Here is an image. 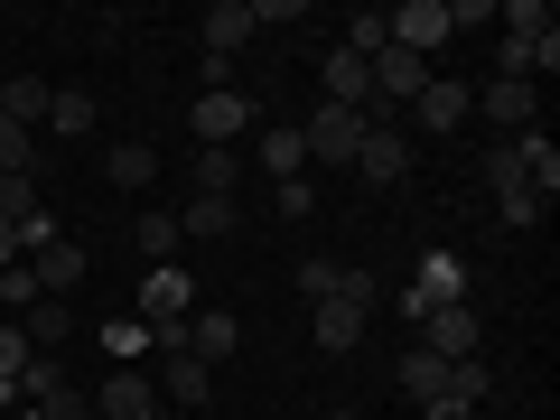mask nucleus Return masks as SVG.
<instances>
[{
    "instance_id": "obj_31",
    "label": "nucleus",
    "mask_w": 560,
    "mask_h": 420,
    "mask_svg": "<svg viewBox=\"0 0 560 420\" xmlns=\"http://www.w3.org/2000/svg\"><path fill=\"white\" fill-rule=\"evenodd\" d=\"M337 47H346V57H383V47H393V38H383V10H355Z\"/></svg>"
},
{
    "instance_id": "obj_11",
    "label": "nucleus",
    "mask_w": 560,
    "mask_h": 420,
    "mask_svg": "<svg viewBox=\"0 0 560 420\" xmlns=\"http://www.w3.org/2000/svg\"><path fill=\"white\" fill-rule=\"evenodd\" d=\"M411 290H420L430 308H467V261H458V253H420Z\"/></svg>"
},
{
    "instance_id": "obj_21",
    "label": "nucleus",
    "mask_w": 560,
    "mask_h": 420,
    "mask_svg": "<svg viewBox=\"0 0 560 420\" xmlns=\"http://www.w3.org/2000/svg\"><path fill=\"white\" fill-rule=\"evenodd\" d=\"M20 327H28V346H38V355H57V346L75 337V308H66V300H38Z\"/></svg>"
},
{
    "instance_id": "obj_38",
    "label": "nucleus",
    "mask_w": 560,
    "mask_h": 420,
    "mask_svg": "<svg viewBox=\"0 0 560 420\" xmlns=\"http://www.w3.org/2000/svg\"><path fill=\"white\" fill-rule=\"evenodd\" d=\"M420 420H467V401H448V393H440V401H420Z\"/></svg>"
},
{
    "instance_id": "obj_13",
    "label": "nucleus",
    "mask_w": 560,
    "mask_h": 420,
    "mask_svg": "<svg viewBox=\"0 0 560 420\" xmlns=\"http://www.w3.org/2000/svg\"><path fill=\"white\" fill-rule=\"evenodd\" d=\"M215 393V364H197V355H160V401L168 411H187V401H206Z\"/></svg>"
},
{
    "instance_id": "obj_30",
    "label": "nucleus",
    "mask_w": 560,
    "mask_h": 420,
    "mask_svg": "<svg viewBox=\"0 0 560 420\" xmlns=\"http://www.w3.org/2000/svg\"><path fill=\"white\" fill-rule=\"evenodd\" d=\"M10 234H20V253H47V243H66V234H57V206H47V197L28 206V215L10 224Z\"/></svg>"
},
{
    "instance_id": "obj_20",
    "label": "nucleus",
    "mask_w": 560,
    "mask_h": 420,
    "mask_svg": "<svg viewBox=\"0 0 560 420\" xmlns=\"http://www.w3.org/2000/svg\"><path fill=\"white\" fill-rule=\"evenodd\" d=\"M47 131H57V140H84V131H94V94H84V84H57V103H47Z\"/></svg>"
},
{
    "instance_id": "obj_39",
    "label": "nucleus",
    "mask_w": 560,
    "mask_h": 420,
    "mask_svg": "<svg viewBox=\"0 0 560 420\" xmlns=\"http://www.w3.org/2000/svg\"><path fill=\"white\" fill-rule=\"evenodd\" d=\"M327 420H355V411H327Z\"/></svg>"
},
{
    "instance_id": "obj_14",
    "label": "nucleus",
    "mask_w": 560,
    "mask_h": 420,
    "mask_svg": "<svg viewBox=\"0 0 560 420\" xmlns=\"http://www.w3.org/2000/svg\"><path fill=\"white\" fill-rule=\"evenodd\" d=\"M197 38H206V57H234V47L253 38V0H215V10L197 20Z\"/></svg>"
},
{
    "instance_id": "obj_6",
    "label": "nucleus",
    "mask_w": 560,
    "mask_h": 420,
    "mask_svg": "<svg viewBox=\"0 0 560 420\" xmlns=\"http://www.w3.org/2000/svg\"><path fill=\"white\" fill-rule=\"evenodd\" d=\"M187 121H197V150H234V140L253 131V103L224 84V94H197V113H187Z\"/></svg>"
},
{
    "instance_id": "obj_3",
    "label": "nucleus",
    "mask_w": 560,
    "mask_h": 420,
    "mask_svg": "<svg viewBox=\"0 0 560 420\" xmlns=\"http://www.w3.org/2000/svg\"><path fill=\"white\" fill-rule=\"evenodd\" d=\"M84 401H94V420H168L160 383L140 374V364H113V374H103V383H94Z\"/></svg>"
},
{
    "instance_id": "obj_34",
    "label": "nucleus",
    "mask_w": 560,
    "mask_h": 420,
    "mask_svg": "<svg viewBox=\"0 0 560 420\" xmlns=\"http://www.w3.org/2000/svg\"><path fill=\"white\" fill-rule=\"evenodd\" d=\"M140 253H160V261L178 253V215H140Z\"/></svg>"
},
{
    "instance_id": "obj_16",
    "label": "nucleus",
    "mask_w": 560,
    "mask_h": 420,
    "mask_svg": "<svg viewBox=\"0 0 560 420\" xmlns=\"http://www.w3.org/2000/svg\"><path fill=\"white\" fill-rule=\"evenodd\" d=\"M364 318H374L364 300H318V355H346L364 337Z\"/></svg>"
},
{
    "instance_id": "obj_10",
    "label": "nucleus",
    "mask_w": 560,
    "mask_h": 420,
    "mask_svg": "<svg viewBox=\"0 0 560 420\" xmlns=\"http://www.w3.org/2000/svg\"><path fill=\"white\" fill-rule=\"evenodd\" d=\"M420 346L440 364H467L477 355V308H430V318H420Z\"/></svg>"
},
{
    "instance_id": "obj_32",
    "label": "nucleus",
    "mask_w": 560,
    "mask_h": 420,
    "mask_svg": "<svg viewBox=\"0 0 560 420\" xmlns=\"http://www.w3.org/2000/svg\"><path fill=\"white\" fill-rule=\"evenodd\" d=\"M38 168V150H28V131L20 121H0V178H28Z\"/></svg>"
},
{
    "instance_id": "obj_23",
    "label": "nucleus",
    "mask_w": 560,
    "mask_h": 420,
    "mask_svg": "<svg viewBox=\"0 0 560 420\" xmlns=\"http://www.w3.org/2000/svg\"><path fill=\"white\" fill-rule=\"evenodd\" d=\"M300 168H308L300 131H290V121H271V131H261V178H300Z\"/></svg>"
},
{
    "instance_id": "obj_8",
    "label": "nucleus",
    "mask_w": 560,
    "mask_h": 420,
    "mask_svg": "<svg viewBox=\"0 0 560 420\" xmlns=\"http://www.w3.org/2000/svg\"><path fill=\"white\" fill-rule=\"evenodd\" d=\"M467 103H477V94H467V84L430 75V84H420V94H411V131H430V140H440V131H458V121H467Z\"/></svg>"
},
{
    "instance_id": "obj_25",
    "label": "nucleus",
    "mask_w": 560,
    "mask_h": 420,
    "mask_svg": "<svg viewBox=\"0 0 560 420\" xmlns=\"http://www.w3.org/2000/svg\"><path fill=\"white\" fill-rule=\"evenodd\" d=\"M38 300H47V290H38V271H28V261H10V271H0V318H28Z\"/></svg>"
},
{
    "instance_id": "obj_5",
    "label": "nucleus",
    "mask_w": 560,
    "mask_h": 420,
    "mask_svg": "<svg viewBox=\"0 0 560 420\" xmlns=\"http://www.w3.org/2000/svg\"><path fill=\"white\" fill-rule=\"evenodd\" d=\"M355 178H374V187H393V178H411V131H401V121H364V150H355Z\"/></svg>"
},
{
    "instance_id": "obj_18",
    "label": "nucleus",
    "mask_w": 560,
    "mask_h": 420,
    "mask_svg": "<svg viewBox=\"0 0 560 420\" xmlns=\"http://www.w3.org/2000/svg\"><path fill=\"white\" fill-rule=\"evenodd\" d=\"M47 103H57V84H47V75H10V84H0V121H20V131H28V121H47Z\"/></svg>"
},
{
    "instance_id": "obj_12",
    "label": "nucleus",
    "mask_w": 560,
    "mask_h": 420,
    "mask_svg": "<svg viewBox=\"0 0 560 420\" xmlns=\"http://www.w3.org/2000/svg\"><path fill=\"white\" fill-rule=\"evenodd\" d=\"M374 57H346V47H327L318 57V75H327V103H346V113H364L374 103V75H364Z\"/></svg>"
},
{
    "instance_id": "obj_2",
    "label": "nucleus",
    "mask_w": 560,
    "mask_h": 420,
    "mask_svg": "<svg viewBox=\"0 0 560 420\" xmlns=\"http://www.w3.org/2000/svg\"><path fill=\"white\" fill-rule=\"evenodd\" d=\"M300 150L318 168H355V150H364V113H346V103H318V113L300 121Z\"/></svg>"
},
{
    "instance_id": "obj_29",
    "label": "nucleus",
    "mask_w": 560,
    "mask_h": 420,
    "mask_svg": "<svg viewBox=\"0 0 560 420\" xmlns=\"http://www.w3.org/2000/svg\"><path fill=\"white\" fill-rule=\"evenodd\" d=\"M477 178L495 187V197H514V187H523V160H514V140H495V150H486V160H477Z\"/></svg>"
},
{
    "instance_id": "obj_35",
    "label": "nucleus",
    "mask_w": 560,
    "mask_h": 420,
    "mask_svg": "<svg viewBox=\"0 0 560 420\" xmlns=\"http://www.w3.org/2000/svg\"><path fill=\"white\" fill-rule=\"evenodd\" d=\"M271 206H280V215H290V224H300L308 206H318V187H308V178H280V187H271Z\"/></svg>"
},
{
    "instance_id": "obj_19",
    "label": "nucleus",
    "mask_w": 560,
    "mask_h": 420,
    "mask_svg": "<svg viewBox=\"0 0 560 420\" xmlns=\"http://www.w3.org/2000/svg\"><path fill=\"white\" fill-rule=\"evenodd\" d=\"M28 271H38L47 300H66V290L84 280V253H75V243H47V253H28Z\"/></svg>"
},
{
    "instance_id": "obj_4",
    "label": "nucleus",
    "mask_w": 560,
    "mask_h": 420,
    "mask_svg": "<svg viewBox=\"0 0 560 420\" xmlns=\"http://www.w3.org/2000/svg\"><path fill=\"white\" fill-rule=\"evenodd\" d=\"M131 318H150V327L197 318V280H187L178 261H150V280H140V308H131Z\"/></svg>"
},
{
    "instance_id": "obj_17",
    "label": "nucleus",
    "mask_w": 560,
    "mask_h": 420,
    "mask_svg": "<svg viewBox=\"0 0 560 420\" xmlns=\"http://www.w3.org/2000/svg\"><path fill=\"white\" fill-rule=\"evenodd\" d=\"M160 178V150H150V140H113V150H103V187H150Z\"/></svg>"
},
{
    "instance_id": "obj_1",
    "label": "nucleus",
    "mask_w": 560,
    "mask_h": 420,
    "mask_svg": "<svg viewBox=\"0 0 560 420\" xmlns=\"http://www.w3.org/2000/svg\"><path fill=\"white\" fill-rule=\"evenodd\" d=\"M364 75H374V103H364V121H393V113H411V94L430 84V57H411V47H383Z\"/></svg>"
},
{
    "instance_id": "obj_22",
    "label": "nucleus",
    "mask_w": 560,
    "mask_h": 420,
    "mask_svg": "<svg viewBox=\"0 0 560 420\" xmlns=\"http://www.w3.org/2000/svg\"><path fill=\"white\" fill-rule=\"evenodd\" d=\"M178 234L224 243V234H234V197H187V206H178Z\"/></svg>"
},
{
    "instance_id": "obj_33",
    "label": "nucleus",
    "mask_w": 560,
    "mask_h": 420,
    "mask_svg": "<svg viewBox=\"0 0 560 420\" xmlns=\"http://www.w3.org/2000/svg\"><path fill=\"white\" fill-rule=\"evenodd\" d=\"M504 38H551V10H541V0H514V10H504Z\"/></svg>"
},
{
    "instance_id": "obj_27",
    "label": "nucleus",
    "mask_w": 560,
    "mask_h": 420,
    "mask_svg": "<svg viewBox=\"0 0 560 420\" xmlns=\"http://www.w3.org/2000/svg\"><path fill=\"white\" fill-rule=\"evenodd\" d=\"M103 355H113V364H140V355H150V318H113V327H103Z\"/></svg>"
},
{
    "instance_id": "obj_28",
    "label": "nucleus",
    "mask_w": 560,
    "mask_h": 420,
    "mask_svg": "<svg viewBox=\"0 0 560 420\" xmlns=\"http://www.w3.org/2000/svg\"><path fill=\"white\" fill-rule=\"evenodd\" d=\"M57 393H66V364L57 355H28L20 364V401H57Z\"/></svg>"
},
{
    "instance_id": "obj_37",
    "label": "nucleus",
    "mask_w": 560,
    "mask_h": 420,
    "mask_svg": "<svg viewBox=\"0 0 560 420\" xmlns=\"http://www.w3.org/2000/svg\"><path fill=\"white\" fill-rule=\"evenodd\" d=\"M495 215L504 224H541V197H533V187H514V197H495Z\"/></svg>"
},
{
    "instance_id": "obj_36",
    "label": "nucleus",
    "mask_w": 560,
    "mask_h": 420,
    "mask_svg": "<svg viewBox=\"0 0 560 420\" xmlns=\"http://www.w3.org/2000/svg\"><path fill=\"white\" fill-rule=\"evenodd\" d=\"M38 420H94V401H84V393H75V383H66V393H57V401H38Z\"/></svg>"
},
{
    "instance_id": "obj_26",
    "label": "nucleus",
    "mask_w": 560,
    "mask_h": 420,
    "mask_svg": "<svg viewBox=\"0 0 560 420\" xmlns=\"http://www.w3.org/2000/svg\"><path fill=\"white\" fill-rule=\"evenodd\" d=\"M234 178H243L234 150H197V197H234Z\"/></svg>"
},
{
    "instance_id": "obj_9",
    "label": "nucleus",
    "mask_w": 560,
    "mask_h": 420,
    "mask_svg": "<svg viewBox=\"0 0 560 420\" xmlns=\"http://www.w3.org/2000/svg\"><path fill=\"white\" fill-rule=\"evenodd\" d=\"M477 113L495 121L504 140H514V131H533V113H541V84H514V75H495V84L477 94Z\"/></svg>"
},
{
    "instance_id": "obj_7",
    "label": "nucleus",
    "mask_w": 560,
    "mask_h": 420,
    "mask_svg": "<svg viewBox=\"0 0 560 420\" xmlns=\"http://www.w3.org/2000/svg\"><path fill=\"white\" fill-rule=\"evenodd\" d=\"M383 38H393V47H411V57H430V47L448 38V0H401L393 20H383Z\"/></svg>"
},
{
    "instance_id": "obj_24",
    "label": "nucleus",
    "mask_w": 560,
    "mask_h": 420,
    "mask_svg": "<svg viewBox=\"0 0 560 420\" xmlns=\"http://www.w3.org/2000/svg\"><path fill=\"white\" fill-rule=\"evenodd\" d=\"M401 393H411V401H440L448 393V364L430 355V346H411V355H401Z\"/></svg>"
},
{
    "instance_id": "obj_15",
    "label": "nucleus",
    "mask_w": 560,
    "mask_h": 420,
    "mask_svg": "<svg viewBox=\"0 0 560 420\" xmlns=\"http://www.w3.org/2000/svg\"><path fill=\"white\" fill-rule=\"evenodd\" d=\"M234 346H243V327L224 318V308H197V318H187V355H197V364H224Z\"/></svg>"
}]
</instances>
